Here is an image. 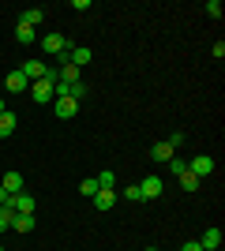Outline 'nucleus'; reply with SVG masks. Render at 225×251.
Segmentation results:
<instances>
[{"label": "nucleus", "instance_id": "nucleus-18", "mask_svg": "<svg viewBox=\"0 0 225 251\" xmlns=\"http://www.w3.org/2000/svg\"><path fill=\"white\" fill-rule=\"evenodd\" d=\"M15 38H19L23 45H30V42H38V30H30V26H23V23H15Z\"/></svg>", "mask_w": 225, "mask_h": 251}, {"label": "nucleus", "instance_id": "nucleus-22", "mask_svg": "<svg viewBox=\"0 0 225 251\" xmlns=\"http://www.w3.org/2000/svg\"><path fill=\"white\" fill-rule=\"evenodd\" d=\"M79 68H72V64H64V68H60V83H79Z\"/></svg>", "mask_w": 225, "mask_h": 251}, {"label": "nucleus", "instance_id": "nucleus-6", "mask_svg": "<svg viewBox=\"0 0 225 251\" xmlns=\"http://www.w3.org/2000/svg\"><path fill=\"white\" fill-rule=\"evenodd\" d=\"M19 72L26 75V83H38V79H45V72H49V68H45L42 60H26V64L19 68Z\"/></svg>", "mask_w": 225, "mask_h": 251}, {"label": "nucleus", "instance_id": "nucleus-3", "mask_svg": "<svg viewBox=\"0 0 225 251\" xmlns=\"http://www.w3.org/2000/svg\"><path fill=\"white\" fill-rule=\"evenodd\" d=\"M68 45H72V42H68V38H64V34H45V38H42V49L45 52H53V56H60V52H64L68 49Z\"/></svg>", "mask_w": 225, "mask_h": 251}, {"label": "nucleus", "instance_id": "nucleus-5", "mask_svg": "<svg viewBox=\"0 0 225 251\" xmlns=\"http://www.w3.org/2000/svg\"><path fill=\"white\" fill-rule=\"evenodd\" d=\"M53 113L60 116V120H72V116L79 113V101H72V98H53Z\"/></svg>", "mask_w": 225, "mask_h": 251}, {"label": "nucleus", "instance_id": "nucleus-30", "mask_svg": "<svg viewBox=\"0 0 225 251\" xmlns=\"http://www.w3.org/2000/svg\"><path fill=\"white\" fill-rule=\"evenodd\" d=\"M0 113H4V98H0Z\"/></svg>", "mask_w": 225, "mask_h": 251}, {"label": "nucleus", "instance_id": "nucleus-20", "mask_svg": "<svg viewBox=\"0 0 225 251\" xmlns=\"http://www.w3.org/2000/svg\"><path fill=\"white\" fill-rule=\"evenodd\" d=\"M98 191H117V176L113 173H98Z\"/></svg>", "mask_w": 225, "mask_h": 251}, {"label": "nucleus", "instance_id": "nucleus-25", "mask_svg": "<svg viewBox=\"0 0 225 251\" xmlns=\"http://www.w3.org/2000/svg\"><path fill=\"white\" fill-rule=\"evenodd\" d=\"M184 139H188V135H184V131H173V135H169V139H165V143H169V147H173V150H176V147H184Z\"/></svg>", "mask_w": 225, "mask_h": 251}, {"label": "nucleus", "instance_id": "nucleus-28", "mask_svg": "<svg viewBox=\"0 0 225 251\" xmlns=\"http://www.w3.org/2000/svg\"><path fill=\"white\" fill-rule=\"evenodd\" d=\"M180 251H203V248H199V240H188V244H184Z\"/></svg>", "mask_w": 225, "mask_h": 251}, {"label": "nucleus", "instance_id": "nucleus-27", "mask_svg": "<svg viewBox=\"0 0 225 251\" xmlns=\"http://www.w3.org/2000/svg\"><path fill=\"white\" fill-rule=\"evenodd\" d=\"M169 169H173V173H176V176H180L184 169H188V161H184V157H173V161H169Z\"/></svg>", "mask_w": 225, "mask_h": 251}, {"label": "nucleus", "instance_id": "nucleus-2", "mask_svg": "<svg viewBox=\"0 0 225 251\" xmlns=\"http://www.w3.org/2000/svg\"><path fill=\"white\" fill-rule=\"evenodd\" d=\"M90 56H94V52L86 49V45H68V64H72V68H79V72L90 64Z\"/></svg>", "mask_w": 225, "mask_h": 251}, {"label": "nucleus", "instance_id": "nucleus-32", "mask_svg": "<svg viewBox=\"0 0 225 251\" xmlns=\"http://www.w3.org/2000/svg\"><path fill=\"white\" fill-rule=\"evenodd\" d=\"M0 251H4V248H0Z\"/></svg>", "mask_w": 225, "mask_h": 251}, {"label": "nucleus", "instance_id": "nucleus-24", "mask_svg": "<svg viewBox=\"0 0 225 251\" xmlns=\"http://www.w3.org/2000/svg\"><path fill=\"white\" fill-rule=\"evenodd\" d=\"M79 195L94 199V195H98V180H94V176H90V180H83V184H79Z\"/></svg>", "mask_w": 225, "mask_h": 251}, {"label": "nucleus", "instance_id": "nucleus-19", "mask_svg": "<svg viewBox=\"0 0 225 251\" xmlns=\"http://www.w3.org/2000/svg\"><path fill=\"white\" fill-rule=\"evenodd\" d=\"M15 232H30L34 229V214H15V225H11Z\"/></svg>", "mask_w": 225, "mask_h": 251}, {"label": "nucleus", "instance_id": "nucleus-21", "mask_svg": "<svg viewBox=\"0 0 225 251\" xmlns=\"http://www.w3.org/2000/svg\"><path fill=\"white\" fill-rule=\"evenodd\" d=\"M180 188H184V191H199V176L184 169V173H180Z\"/></svg>", "mask_w": 225, "mask_h": 251}, {"label": "nucleus", "instance_id": "nucleus-31", "mask_svg": "<svg viewBox=\"0 0 225 251\" xmlns=\"http://www.w3.org/2000/svg\"><path fill=\"white\" fill-rule=\"evenodd\" d=\"M147 251H158V248H147Z\"/></svg>", "mask_w": 225, "mask_h": 251}, {"label": "nucleus", "instance_id": "nucleus-10", "mask_svg": "<svg viewBox=\"0 0 225 251\" xmlns=\"http://www.w3.org/2000/svg\"><path fill=\"white\" fill-rule=\"evenodd\" d=\"M199 248H203V251H218V248H222V229H206L203 240H199Z\"/></svg>", "mask_w": 225, "mask_h": 251}, {"label": "nucleus", "instance_id": "nucleus-26", "mask_svg": "<svg viewBox=\"0 0 225 251\" xmlns=\"http://www.w3.org/2000/svg\"><path fill=\"white\" fill-rule=\"evenodd\" d=\"M206 15H214V19H222L225 11H222V4H218V0H210V4H206Z\"/></svg>", "mask_w": 225, "mask_h": 251}, {"label": "nucleus", "instance_id": "nucleus-16", "mask_svg": "<svg viewBox=\"0 0 225 251\" xmlns=\"http://www.w3.org/2000/svg\"><path fill=\"white\" fill-rule=\"evenodd\" d=\"M11 225H15V210H11V202H4L0 206V232H8Z\"/></svg>", "mask_w": 225, "mask_h": 251}, {"label": "nucleus", "instance_id": "nucleus-7", "mask_svg": "<svg viewBox=\"0 0 225 251\" xmlns=\"http://www.w3.org/2000/svg\"><path fill=\"white\" fill-rule=\"evenodd\" d=\"M11 210L15 214H34V195H26V191H19V195H11Z\"/></svg>", "mask_w": 225, "mask_h": 251}, {"label": "nucleus", "instance_id": "nucleus-15", "mask_svg": "<svg viewBox=\"0 0 225 251\" xmlns=\"http://www.w3.org/2000/svg\"><path fill=\"white\" fill-rule=\"evenodd\" d=\"M42 19H45V11H42V8H30V11H23V15H19V23H23V26H30V30H34Z\"/></svg>", "mask_w": 225, "mask_h": 251}, {"label": "nucleus", "instance_id": "nucleus-17", "mask_svg": "<svg viewBox=\"0 0 225 251\" xmlns=\"http://www.w3.org/2000/svg\"><path fill=\"white\" fill-rule=\"evenodd\" d=\"M86 94H90V90H86V83L79 79V83H68V94H64V98H72V101H83Z\"/></svg>", "mask_w": 225, "mask_h": 251}, {"label": "nucleus", "instance_id": "nucleus-12", "mask_svg": "<svg viewBox=\"0 0 225 251\" xmlns=\"http://www.w3.org/2000/svg\"><path fill=\"white\" fill-rule=\"evenodd\" d=\"M150 157H154V161H173V147L165 143V139H158V143L150 147Z\"/></svg>", "mask_w": 225, "mask_h": 251}, {"label": "nucleus", "instance_id": "nucleus-4", "mask_svg": "<svg viewBox=\"0 0 225 251\" xmlns=\"http://www.w3.org/2000/svg\"><path fill=\"white\" fill-rule=\"evenodd\" d=\"M53 86H56V83H49V79H38V83L30 86V98H34V101H38V105L53 101Z\"/></svg>", "mask_w": 225, "mask_h": 251}, {"label": "nucleus", "instance_id": "nucleus-29", "mask_svg": "<svg viewBox=\"0 0 225 251\" xmlns=\"http://www.w3.org/2000/svg\"><path fill=\"white\" fill-rule=\"evenodd\" d=\"M11 199V195H8V191H4V188H0V206H4V202H8Z\"/></svg>", "mask_w": 225, "mask_h": 251}, {"label": "nucleus", "instance_id": "nucleus-1", "mask_svg": "<svg viewBox=\"0 0 225 251\" xmlns=\"http://www.w3.org/2000/svg\"><path fill=\"white\" fill-rule=\"evenodd\" d=\"M188 173H195L199 180H203V176H210V173H214V157H210V154L192 157V161H188Z\"/></svg>", "mask_w": 225, "mask_h": 251}, {"label": "nucleus", "instance_id": "nucleus-8", "mask_svg": "<svg viewBox=\"0 0 225 251\" xmlns=\"http://www.w3.org/2000/svg\"><path fill=\"white\" fill-rule=\"evenodd\" d=\"M139 191H143V199H158L161 191H165V184H161L158 176H147V180L139 184Z\"/></svg>", "mask_w": 225, "mask_h": 251}, {"label": "nucleus", "instance_id": "nucleus-14", "mask_svg": "<svg viewBox=\"0 0 225 251\" xmlns=\"http://www.w3.org/2000/svg\"><path fill=\"white\" fill-rule=\"evenodd\" d=\"M15 124H19V120H15V113H8V109H4V113H0V139H8L11 131H15Z\"/></svg>", "mask_w": 225, "mask_h": 251}, {"label": "nucleus", "instance_id": "nucleus-11", "mask_svg": "<svg viewBox=\"0 0 225 251\" xmlns=\"http://www.w3.org/2000/svg\"><path fill=\"white\" fill-rule=\"evenodd\" d=\"M0 188L8 191V195H19L23 191V173H8V176L0 180Z\"/></svg>", "mask_w": 225, "mask_h": 251}, {"label": "nucleus", "instance_id": "nucleus-23", "mask_svg": "<svg viewBox=\"0 0 225 251\" xmlns=\"http://www.w3.org/2000/svg\"><path fill=\"white\" fill-rule=\"evenodd\" d=\"M117 195H124L128 202H143V191H139V184H128L124 191H117Z\"/></svg>", "mask_w": 225, "mask_h": 251}, {"label": "nucleus", "instance_id": "nucleus-9", "mask_svg": "<svg viewBox=\"0 0 225 251\" xmlns=\"http://www.w3.org/2000/svg\"><path fill=\"white\" fill-rule=\"evenodd\" d=\"M4 86H8V94H23V90H26V75L23 72H8V79H4Z\"/></svg>", "mask_w": 225, "mask_h": 251}, {"label": "nucleus", "instance_id": "nucleus-13", "mask_svg": "<svg viewBox=\"0 0 225 251\" xmlns=\"http://www.w3.org/2000/svg\"><path fill=\"white\" fill-rule=\"evenodd\" d=\"M117 199H120L117 191H98V195H94V206L98 210H113V206H117Z\"/></svg>", "mask_w": 225, "mask_h": 251}]
</instances>
